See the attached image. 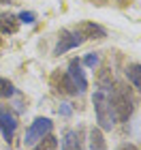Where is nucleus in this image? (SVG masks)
<instances>
[{
	"mask_svg": "<svg viewBox=\"0 0 141 150\" xmlns=\"http://www.w3.org/2000/svg\"><path fill=\"white\" fill-rule=\"evenodd\" d=\"M15 94V86L13 81H9L6 77H0V99H9Z\"/></svg>",
	"mask_w": 141,
	"mask_h": 150,
	"instance_id": "nucleus-13",
	"label": "nucleus"
},
{
	"mask_svg": "<svg viewBox=\"0 0 141 150\" xmlns=\"http://www.w3.org/2000/svg\"><path fill=\"white\" fill-rule=\"evenodd\" d=\"M83 41H86L83 35L77 28H62L58 32V43L53 47V56H62V54L75 50V47H79Z\"/></svg>",
	"mask_w": 141,
	"mask_h": 150,
	"instance_id": "nucleus-4",
	"label": "nucleus"
},
{
	"mask_svg": "<svg viewBox=\"0 0 141 150\" xmlns=\"http://www.w3.org/2000/svg\"><path fill=\"white\" fill-rule=\"evenodd\" d=\"M109 101L113 107V114H116V120L124 122L133 116V110H135V101H133V94L126 86L116 84V88H111L109 92Z\"/></svg>",
	"mask_w": 141,
	"mask_h": 150,
	"instance_id": "nucleus-3",
	"label": "nucleus"
},
{
	"mask_svg": "<svg viewBox=\"0 0 141 150\" xmlns=\"http://www.w3.org/2000/svg\"><path fill=\"white\" fill-rule=\"evenodd\" d=\"M116 150H139L137 146H133V144H120Z\"/></svg>",
	"mask_w": 141,
	"mask_h": 150,
	"instance_id": "nucleus-16",
	"label": "nucleus"
},
{
	"mask_svg": "<svg viewBox=\"0 0 141 150\" xmlns=\"http://www.w3.org/2000/svg\"><path fill=\"white\" fill-rule=\"evenodd\" d=\"M88 139H90V150H109L107 148V142H105V135H103V131H100L98 127L90 129Z\"/></svg>",
	"mask_w": 141,
	"mask_h": 150,
	"instance_id": "nucleus-10",
	"label": "nucleus"
},
{
	"mask_svg": "<svg viewBox=\"0 0 141 150\" xmlns=\"http://www.w3.org/2000/svg\"><path fill=\"white\" fill-rule=\"evenodd\" d=\"M51 129H53V122L49 118H43V116L34 118V122L28 127V131L24 135V146H34L36 142H41L43 137L51 135Z\"/></svg>",
	"mask_w": 141,
	"mask_h": 150,
	"instance_id": "nucleus-5",
	"label": "nucleus"
},
{
	"mask_svg": "<svg viewBox=\"0 0 141 150\" xmlns=\"http://www.w3.org/2000/svg\"><path fill=\"white\" fill-rule=\"evenodd\" d=\"M98 60H100V56L92 52V54H88V56L81 60V64H83V67H88V69H94V67H98Z\"/></svg>",
	"mask_w": 141,
	"mask_h": 150,
	"instance_id": "nucleus-14",
	"label": "nucleus"
},
{
	"mask_svg": "<svg viewBox=\"0 0 141 150\" xmlns=\"http://www.w3.org/2000/svg\"><path fill=\"white\" fill-rule=\"evenodd\" d=\"M6 2H11V0H0V4H6Z\"/></svg>",
	"mask_w": 141,
	"mask_h": 150,
	"instance_id": "nucleus-17",
	"label": "nucleus"
},
{
	"mask_svg": "<svg viewBox=\"0 0 141 150\" xmlns=\"http://www.w3.org/2000/svg\"><path fill=\"white\" fill-rule=\"evenodd\" d=\"M77 30L83 35V39L88 41V39H103L107 35V30L103 28V26H98V24H94V22H81L77 26Z\"/></svg>",
	"mask_w": 141,
	"mask_h": 150,
	"instance_id": "nucleus-8",
	"label": "nucleus"
},
{
	"mask_svg": "<svg viewBox=\"0 0 141 150\" xmlns=\"http://www.w3.org/2000/svg\"><path fill=\"white\" fill-rule=\"evenodd\" d=\"M51 81H58V90L66 94H81L88 88V79H86V71L79 58H73L69 62V69L64 73H56Z\"/></svg>",
	"mask_w": 141,
	"mask_h": 150,
	"instance_id": "nucleus-1",
	"label": "nucleus"
},
{
	"mask_svg": "<svg viewBox=\"0 0 141 150\" xmlns=\"http://www.w3.org/2000/svg\"><path fill=\"white\" fill-rule=\"evenodd\" d=\"M126 77L133 84V88H137L141 92V64H128L126 67Z\"/></svg>",
	"mask_w": 141,
	"mask_h": 150,
	"instance_id": "nucleus-11",
	"label": "nucleus"
},
{
	"mask_svg": "<svg viewBox=\"0 0 141 150\" xmlns=\"http://www.w3.org/2000/svg\"><path fill=\"white\" fill-rule=\"evenodd\" d=\"M92 105L96 114V122L100 131H111L116 125V114H113L111 101H109V90H96L92 94Z\"/></svg>",
	"mask_w": 141,
	"mask_h": 150,
	"instance_id": "nucleus-2",
	"label": "nucleus"
},
{
	"mask_svg": "<svg viewBox=\"0 0 141 150\" xmlns=\"http://www.w3.org/2000/svg\"><path fill=\"white\" fill-rule=\"evenodd\" d=\"M0 131H2V137L6 142H11L15 131H17V118H15V114L11 110H6V107H0Z\"/></svg>",
	"mask_w": 141,
	"mask_h": 150,
	"instance_id": "nucleus-6",
	"label": "nucleus"
},
{
	"mask_svg": "<svg viewBox=\"0 0 141 150\" xmlns=\"http://www.w3.org/2000/svg\"><path fill=\"white\" fill-rule=\"evenodd\" d=\"M19 19V24H34V19H36V13H32V11H22L17 15Z\"/></svg>",
	"mask_w": 141,
	"mask_h": 150,
	"instance_id": "nucleus-15",
	"label": "nucleus"
},
{
	"mask_svg": "<svg viewBox=\"0 0 141 150\" xmlns=\"http://www.w3.org/2000/svg\"><path fill=\"white\" fill-rule=\"evenodd\" d=\"M0 30H2L4 35H15L19 30L17 15H13V13H2V15H0Z\"/></svg>",
	"mask_w": 141,
	"mask_h": 150,
	"instance_id": "nucleus-9",
	"label": "nucleus"
},
{
	"mask_svg": "<svg viewBox=\"0 0 141 150\" xmlns=\"http://www.w3.org/2000/svg\"><path fill=\"white\" fill-rule=\"evenodd\" d=\"M60 142L58 137H53V135H47V137H43L41 142H36L34 146H32V150H58Z\"/></svg>",
	"mask_w": 141,
	"mask_h": 150,
	"instance_id": "nucleus-12",
	"label": "nucleus"
},
{
	"mask_svg": "<svg viewBox=\"0 0 141 150\" xmlns=\"http://www.w3.org/2000/svg\"><path fill=\"white\" fill-rule=\"evenodd\" d=\"M62 150H83V131L81 129H69L60 142Z\"/></svg>",
	"mask_w": 141,
	"mask_h": 150,
	"instance_id": "nucleus-7",
	"label": "nucleus"
}]
</instances>
